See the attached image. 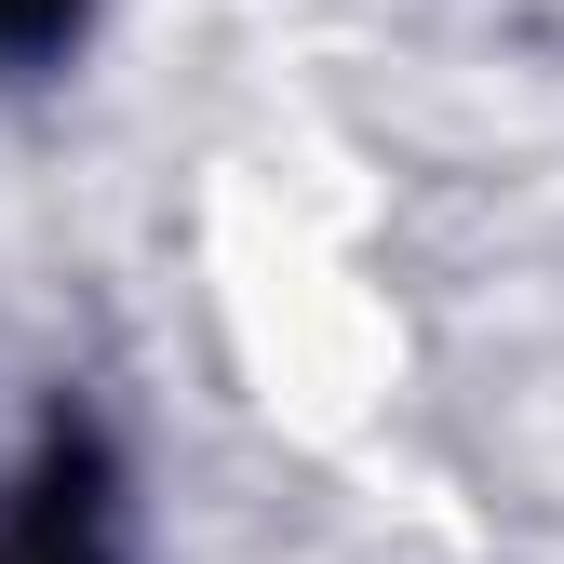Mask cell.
<instances>
[{"label": "cell", "instance_id": "cell-1", "mask_svg": "<svg viewBox=\"0 0 564 564\" xmlns=\"http://www.w3.org/2000/svg\"><path fill=\"white\" fill-rule=\"evenodd\" d=\"M67 14H82V0H0V54H14V41H54Z\"/></svg>", "mask_w": 564, "mask_h": 564}]
</instances>
